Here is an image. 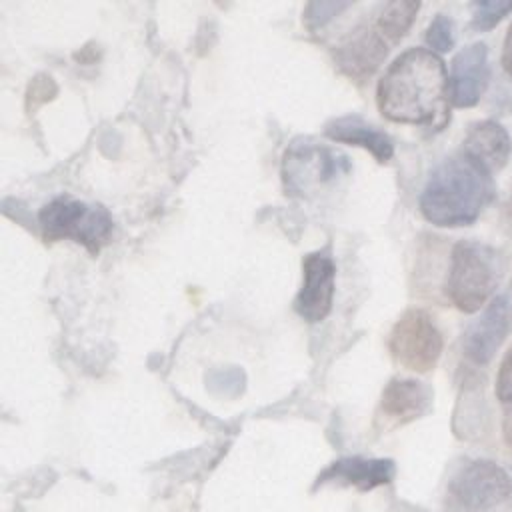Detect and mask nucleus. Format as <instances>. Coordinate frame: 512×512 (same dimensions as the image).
<instances>
[{
    "instance_id": "nucleus-13",
    "label": "nucleus",
    "mask_w": 512,
    "mask_h": 512,
    "mask_svg": "<svg viewBox=\"0 0 512 512\" xmlns=\"http://www.w3.org/2000/svg\"><path fill=\"white\" fill-rule=\"evenodd\" d=\"M394 478V462L388 458H362L350 456L334 462L322 474L324 480H336L358 490H372L376 486L388 484Z\"/></svg>"
},
{
    "instance_id": "nucleus-1",
    "label": "nucleus",
    "mask_w": 512,
    "mask_h": 512,
    "mask_svg": "<svg viewBox=\"0 0 512 512\" xmlns=\"http://www.w3.org/2000/svg\"><path fill=\"white\" fill-rule=\"evenodd\" d=\"M376 104L392 122L442 130L450 116V82L442 58L428 48L402 52L380 78Z\"/></svg>"
},
{
    "instance_id": "nucleus-4",
    "label": "nucleus",
    "mask_w": 512,
    "mask_h": 512,
    "mask_svg": "<svg viewBox=\"0 0 512 512\" xmlns=\"http://www.w3.org/2000/svg\"><path fill=\"white\" fill-rule=\"evenodd\" d=\"M512 498V478L492 460L472 458L452 472L444 512H504Z\"/></svg>"
},
{
    "instance_id": "nucleus-8",
    "label": "nucleus",
    "mask_w": 512,
    "mask_h": 512,
    "mask_svg": "<svg viewBox=\"0 0 512 512\" xmlns=\"http://www.w3.org/2000/svg\"><path fill=\"white\" fill-rule=\"evenodd\" d=\"M336 266L324 252H312L302 260V288L294 300L296 312L308 322L324 320L332 310Z\"/></svg>"
},
{
    "instance_id": "nucleus-12",
    "label": "nucleus",
    "mask_w": 512,
    "mask_h": 512,
    "mask_svg": "<svg viewBox=\"0 0 512 512\" xmlns=\"http://www.w3.org/2000/svg\"><path fill=\"white\" fill-rule=\"evenodd\" d=\"M462 144V154L474 160L488 174L502 170L512 154V138L508 130L494 120L472 124Z\"/></svg>"
},
{
    "instance_id": "nucleus-18",
    "label": "nucleus",
    "mask_w": 512,
    "mask_h": 512,
    "mask_svg": "<svg viewBox=\"0 0 512 512\" xmlns=\"http://www.w3.org/2000/svg\"><path fill=\"white\" fill-rule=\"evenodd\" d=\"M512 12V2H474L472 4V26L480 32L492 30Z\"/></svg>"
},
{
    "instance_id": "nucleus-7",
    "label": "nucleus",
    "mask_w": 512,
    "mask_h": 512,
    "mask_svg": "<svg viewBox=\"0 0 512 512\" xmlns=\"http://www.w3.org/2000/svg\"><path fill=\"white\" fill-rule=\"evenodd\" d=\"M348 170V158L334 148L310 142H294V146L286 150L282 174L286 190L304 194L334 182L338 176L348 174Z\"/></svg>"
},
{
    "instance_id": "nucleus-9",
    "label": "nucleus",
    "mask_w": 512,
    "mask_h": 512,
    "mask_svg": "<svg viewBox=\"0 0 512 512\" xmlns=\"http://www.w3.org/2000/svg\"><path fill=\"white\" fill-rule=\"evenodd\" d=\"M450 104L472 108L480 102L488 84V48L484 42L464 46L450 66Z\"/></svg>"
},
{
    "instance_id": "nucleus-19",
    "label": "nucleus",
    "mask_w": 512,
    "mask_h": 512,
    "mask_svg": "<svg viewBox=\"0 0 512 512\" xmlns=\"http://www.w3.org/2000/svg\"><path fill=\"white\" fill-rule=\"evenodd\" d=\"M452 20L446 14H438L428 30H426V44L432 52H448L454 46V32H452Z\"/></svg>"
},
{
    "instance_id": "nucleus-14",
    "label": "nucleus",
    "mask_w": 512,
    "mask_h": 512,
    "mask_svg": "<svg viewBox=\"0 0 512 512\" xmlns=\"http://www.w3.org/2000/svg\"><path fill=\"white\" fill-rule=\"evenodd\" d=\"M430 404V388L412 378H392L382 392V412L402 424L426 414Z\"/></svg>"
},
{
    "instance_id": "nucleus-22",
    "label": "nucleus",
    "mask_w": 512,
    "mask_h": 512,
    "mask_svg": "<svg viewBox=\"0 0 512 512\" xmlns=\"http://www.w3.org/2000/svg\"><path fill=\"white\" fill-rule=\"evenodd\" d=\"M56 94V84L50 76H38L30 82V88H28V106L32 102V108H36L38 104L54 98Z\"/></svg>"
},
{
    "instance_id": "nucleus-24",
    "label": "nucleus",
    "mask_w": 512,
    "mask_h": 512,
    "mask_svg": "<svg viewBox=\"0 0 512 512\" xmlns=\"http://www.w3.org/2000/svg\"><path fill=\"white\" fill-rule=\"evenodd\" d=\"M504 222H506L508 232L512 234V196L508 198V202H506V206H504Z\"/></svg>"
},
{
    "instance_id": "nucleus-20",
    "label": "nucleus",
    "mask_w": 512,
    "mask_h": 512,
    "mask_svg": "<svg viewBox=\"0 0 512 512\" xmlns=\"http://www.w3.org/2000/svg\"><path fill=\"white\" fill-rule=\"evenodd\" d=\"M348 2H310L304 12V20L310 30H316L330 22L334 16H338L344 8H348Z\"/></svg>"
},
{
    "instance_id": "nucleus-10",
    "label": "nucleus",
    "mask_w": 512,
    "mask_h": 512,
    "mask_svg": "<svg viewBox=\"0 0 512 512\" xmlns=\"http://www.w3.org/2000/svg\"><path fill=\"white\" fill-rule=\"evenodd\" d=\"M510 328V304L496 296L464 334V354L472 364H488L502 346Z\"/></svg>"
},
{
    "instance_id": "nucleus-23",
    "label": "nucleus",
    "mask_w": 512,
    "mask_h": 512,
    "mask_svg": "<svg viewBox=\"0 0 512 512\" xmlns=\"http://www.w3.org/2000/svg\"><path fill=\"white\" fill-rule=\"evenodd\" d=\"M502 68L506 70L508 78L512 80V22L506 30V36H504V44H502Z\"/></svg>"
},
{
    "instance_id": "nucleus-17",
    "label": "nucleus",
    "mask_w": 512,
    "mask_h": 512,
    "mask_svg": "<svg viewBox=\"0 0 512 512\" xmlns=\"http://www.w3.org/2000/svg\"><path fill=\"white\" fill-rule=\"evenodd\" d=\"M496 398L502 410V434L512 448V346L506 350L496 374Z\"/></svg>"
},
{
    "instance_id": "nucleus-3",
    "label": "nucleus",
    "mask_w": 512,
    "mask_h": 512,
    "mask_svg": "<svg viewBox=\"0 0 512 512\" xmlns=\"http://www.w3.org/2000/svg\"><path fill=\"white\" fill-rule=\"evenodd\" d=\"M500 280L498 252L476 240H460L450 254L446 294L466 314L478 312Z\"/></svg>"
},
{
    "instance_id": "nucleus-2",
    "label": "nucleus",
    "mask_w": 512,
    "mask_h": 512,
    "mask_svg": "<svg viewBox=\"0 0 512 512\" xmlns=\"http://www.w3.org/2000/svg\"><path fill=\"white\" fill-rule=\"evenodd\" d=\"M494 192L492 174L460 152L432 170L420 194V212L434 226H470L494 200Z\"/></svg>"
},
{
    "instance_id": "nucleus-11",
    "label": "nucleus",
    "mask_w": 512,
    "mask_h": 512,
    "mask_svg": "<svg viewBox=\"0 0 512 512\" xmlns=\"http://www.w3.org/2000/svg\"><path fill=\"white\" fill-rule=\"evenodd\" d=\"M388 46L390 42L376 24H362L336 48V62L350 78L364 80L382 64Z\"/></svg>"
},
{
    "instance_id": "nucleus-16",
    "label": "nucleus",
    "mask_w": 512,
    "mask_h": 512,
    "mask_svg": "<svg viewBox=\"0 0 512 512\" xmlns=\"http://www.w3.org/2000/svg\"><path fill=\"white\" fill-rule=\"evenodd\" d=\"M418 10H420V2H412V0L388 2L380 10L376 26L386 36V40L394 44L400 38H404V34L410 30Z\"/></svg>"
},
{
    "instance_id": "nucleus-5",
    "label": "nucleus",
    "mask_w": 512,
    "mask_h": 512,
    "mask_svg": "<svg viewBox=\"0 0 512 512\" xmlns=\"http://www.w3.org/2000/svg\"><path fill=\"white\" fill-rule=\"evenodd\" d=\"M40 228L46 242L70 238L96 254L110 238L112 218L100 204H86L68 196L54 198L40 210Z\"/></svg>"
},
{
    "instance_id": "nucleus-21",
    "label": "nucleus",
    "mask_w": 512,
    "mask_h": 512,
    "mask_svg": "<svg viewBox=\"0 0 512 512\" xmlns=\"http://www.w3.org/2000/svg\"><path fill=\"white\" fill-rule=\"evenodd\" d=\"M208 384H210V388H214L220 394H238V392H242L244 374L238 368L214 370L208 378Z\"/></svg>"
},
{
    "instance_id": "nucleus-6",
    "label": "nucleus",
    "mask_w": 512,
    "mask_h": 512,
    "mask_svg": "<svg viewBox=\"0 0 512 512\" xmlns=\"http://www.w3.org/2000/svg\"><path fill=\"white\" fill-rule=\"evenodd\" d=\"M442 334L424 310H408L394 324L388 340L392 358L412 372H430L442 354Z\"/></svg>"
},
{
    "instance_id": "nucleus-15",
    "label": "nucleus",
    "mask_w": 512,
    "mask_h": 512,
    "mask_svg": "<svg viewBox=\"0 0 512 512\" xmlns=\"http://www.w3.org/2000/svg\"><path fill=\"white\" fill-rule=\"evenodd\" d=\"M326 134L336 142H346L366 148L378 162H388L394 154V144L388 134L366 124L358 116H346L332 120L326 126Z\"/></svg>"
}]
</instances>
